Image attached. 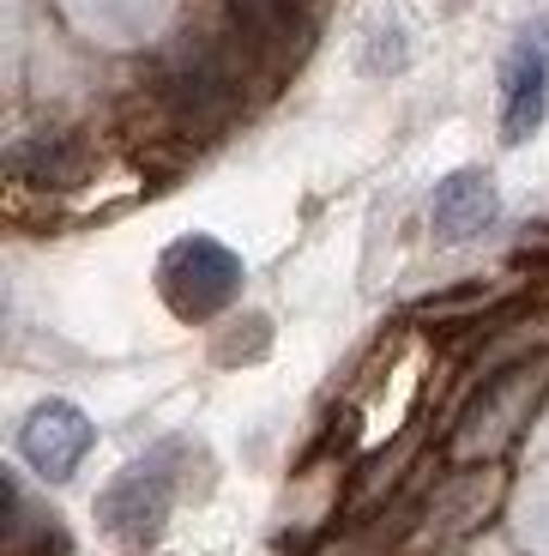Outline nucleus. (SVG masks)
I'll use <instances>...</instances> for the list:
<instances>
[{"label":"nucleus","instance_id":"obj_3","mask_svg":"<svg viewBox=\"0 0 549 556\" xmlns=\"http://www.w3.org/2000/svg\"><path fill=\"white\" fill-rule=\"evenodd\" d=\"M91 442H97L91 417L67 400H42L37 412L18 424V454H25V466L42 484H67V478L79 472V459L91 454Z\"/></svg>","mask_w":549,"mask_h":556},{"label":"nucleus","instance_id":"obj_4","mask_svg":"<svg viewBox=\"0 0 549 556\" xmlns=\"http://www.w3.org/2000/svg\"><path fill=\"white\" fill-rule=\"evenodd\" d=\"M495 218H501V194H495L489 169H454V176H441L435 194H429V237L447 242V249L477 242Z\"/></svg>","mask_w":549,"mask_h":556},{"label":"nucleus","instance_id":"obj_6","mask_svg":"<svg viewBox=\"0 0 549 556\" xmlns=\"http://www.w3.org/2000/svg\"><path fill=\"white\" fill-rule=\"evenodd\" d=\"M85 146L73 134H55V127H42L37 139H18L13 146V176L18 181H37V188H73L85 176Z\"/></svg>","mask_w":549,"mask_h":556},{"label":"nucleus","instance_id":"obj_2","mask_svg":"<svg viewBox=\"0 0 549 556\" xmlns=\"http://www.w3.org/2000/svg\"><path fill=\"white\" fill-rule=\"evenodd\" d=\"M169 508H176V447H157L152 459H133L103 496H97V520L110 539L145 544L164 532Z\"/></svg>","mask_w":549,"mask_h":556},{"label":"nucleus","instance_id":"obj_5","mask_svg":"<svg viewBox=\"0 0 549 556\" xmlns=\"http://www.w3.org/2000/svg\"><path fill=\"white\" fill-rule=\"evenodd\" d=\"M549 110V55L532 37L501 61V139L508 146H525V139L544 127Z\"/></svg>","mask_w":549,"mask_h":556},{"label":"nucleus","instance_id":"obj_1","mask_svg":"<svg viewBox=\"0 0 549 556\" xmlns=\"http://www.w3.org/2000/svg\"><path fill=\"white\" fill-rule=\"evenodd\" d=\"M157 296L169 303V315L181 320H212L242 296V254L230 242L193 230V237H176L157 261Z\"/></svg>","mask_w":549,"mask_h":556}]
</instances>
